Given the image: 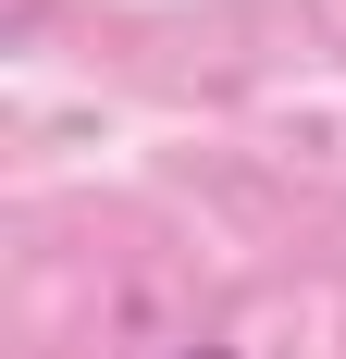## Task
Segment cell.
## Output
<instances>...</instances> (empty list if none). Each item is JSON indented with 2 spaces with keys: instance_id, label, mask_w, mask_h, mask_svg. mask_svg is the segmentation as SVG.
Returning a JSON list of instances; mask_svg holds the SVG:
<instances>
[{
  "instance_id": "6da1fadb",
  "label": "cell",
  "mask_w": 346,
  "mask_h": 359,
  "mask_svg": "<svg viewBox=\"0 0 346 359\" xmlns=\"http://www.w3.org/2000/svg\"><path fill=\"white\" fill-rule=\"evenodd\" d=\"M173 359H247V347H173Z\"/></svg>"
}]
</instances>
